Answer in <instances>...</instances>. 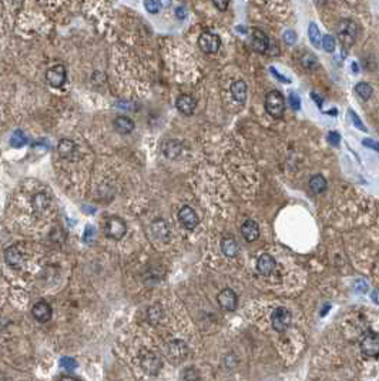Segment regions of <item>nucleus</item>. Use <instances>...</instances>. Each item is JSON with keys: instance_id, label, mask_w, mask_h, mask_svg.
I'll use <instances>...</instances> for the list:
<instances>
[{"instance_id": "obj_37", "label": "nucleus", "mask_w": 379, "mask_h": 381, "mask_svg": "<svg viewBox=\"0 0 379 381\" xmlns=\"http://www.w3.org/2000/svg\"><path fill=\"white\" fill-rule=\"evenodd\" d=\"M328 142H329L332 146H335V147L339 146V143H341V136H339V133H336V132L328 133Z\"/></svg>"}, {"instance_id": "obj_33", "label": "nucleus", "mask_w": 379, "mask_h": 381, "mask_svg": "<svg viewBox=\"0 0 379 381\" xmlns=\"http://www.w3.org/2000/svg\"><path fill=\"white\" fill-rule=\"evenodd\" d=\"M348 113H350L351 120H352V123H353V126H355L356 129H359L361 132H364V133L368 132V129H366V127H365V126H364L362 120L359 118V116H358V115H356V113H355L353 110H350Z\"/></svg>"}, {"instance_id": "obj_32", "label": "nucleus", "mask_w": 379, "mask_h": 381, "mask_svg": "<svg viewBox=\"0 0 379 381\" xmlns=\"http://www.w3.org/2000/svg\"><path fill=\"white\" fill-rule=\"evenodd\" d=\"M144 7H146V10L148 13L156 15V13L160 12L161 4L159 0H144Z\"/></svg>"}, {"instance_id": "obj_14", "label": "nucleus", "mask_w": 379, "mask_h": 381, "mask_svg": "<svg viewBox=\"0 0 379 381\" xmlns=\"http://www.w3.org/2000/svg\"><path fill=\"white\" fill-rule=\"evenodd\" d=\"M275 267H277V262L271 254L264 253L257 260V270L263 276H271L274 273Z\"/></svg>"}, {"instance_id": "obj_49", "label": "nucleus", "mask_w": 379, "mask_h": 381, "mask_svg": "<svg viewBox=\"0 0 379 381\" xmlns=\"http://www.w3.org/2000/svg\"><path fill=\"white\" fill-rule=\"evenodd\" d=\"M9 1H13V0H9Z\"/></svg>"}, {"instance_id": "obj_17", "label": "nucleus", "mask_w": 379, "mask_h": 381, "mask_svg": "<svg viewBox=\"0 0 379 381\" xmlns=\"http://www.w3.org/2000/svg\"><path fill=\"white\" fill-rule=\"evenodd\" d=\"M241 234L248 243H252L260 237V227L254 220H247L241 226Z\"/></svg>"}, {"instance_id": "obj_40", "label": "nucleus", "mask_w": 379, "mask_h": 381, "mask_svg": "<svg viewBox=\"0 0 379 381\" xmlns=\"http://www.w3.org/2000/svg\"><path fill=\"white\" fill-rule=\"evenodd\" d=\"M213 3L219 12H225L230 6V0H213Z\"/></svg>"}, {"instance_id": "obj_1", "label": "nucleus", "mask_w": 379, "mask_h": 381, "mask_svg": "<svg viewBox=\"0 0 379 381\" xmlns=\"http://www.w3.org/2000/svg\"><path fill=\"white\" fill-rule=\"evenodd\" d=\"M265 110L267 113L274 118H281L285 113V99L281 91L278 90H271L265 96Z\"/></svg>"}, {"instance_id": "obj_20", "label": "nucleus", "mask_w": 379, "mask_h": 381, "mask_svg": "<svg viewBox=\"0 0 379 381\" xmlns=\"http://www.w3.org/2000/svg\"><path fill=\"white\" fill-rule=\"evenodd\" d=\"M4 260H6V263L9 264V265H12V267H16V268H19V267H22V263H23V257H22V253L17 250V247H9V249H6L4 251Z\"/></svg>"}, {"instance_id": "obj_35", "label": "nucleus", "mask_w": 379, "mask_h": 381, "mask_svg": "<svg viewBox=\"0 0 379 381\" xmlns=\"http://www.w3.org/2000/svg\"><path fill=\"white\" fill-rule=\"evenodd\" d=\"M368 283L365 281L364 279H358L355 283H353V289L358 294H365L368 292Z\"/></svg>"}, {"instance_id": "obj_46", "label": "nucleus", "mask_w": 379, "mask_h": 381, "mask_svg": "<svg viewBox=\"0 0 379 381\" xmlns=\"http://www.w3.org/2000/svg\"><path fill=\"white\" fill-rule=\"evenodd\" d=\"M352 72L353 73H359V66L355 61H352Z\"/></svg>"}, {"instance_id": "obj_3", "label": "nucleus", "mask_w": 379, "mask_h": 381, "mask_svg": "<svg viewBox=\"0 0 379 381\" xmlns=\"http://www.w3.org/2000/svg\"><path fill=\"white\" fill-rule=\"evenodd\" d=\"M292 322V316L290 310L285 307H278L274 310L272 316H271V322H272V328L278 333H284L290 328Z\"/></svg>"}, {"instance_id": "obj_16", "label": "nucleus", "mask_w": 379, "mask_h": 381, "mask_svg": "<svg viewBox=\"0 0 379 381\" xmlns=\"http://www.w3.org/2000/svg\"><path fill=\"white\" fill-rule=\"evenodd\" d=\"M161 150H162V153H164V156H165L167 159L174 160V159H178V157L181 156L183 146H181V143H178L177 140L167 139V140H164V142L161 143Z\"/></svg>"}, {"instance_id": "obj_28", "label": "nucleus", "mask_w": 379, "mask_h": 381, "mask_svg": "<svg viewBox=\"0 0 379 381\" xmlns=\"http://www.w3.org/2000/svg\"><path fill=\"white\" fill-rule=\"evenodd\" d=\"M26 142H27V139H26L25 133L20 132V130H16V132L13 133V136H12V139H10V146L15 147V148H19V147L25 146Z\"/></svg>"}, {"instance_id": "obj_48", "label": "nucleus", "mask_w": 379, "mask_h": 381, "mask_svg": "<svg viewBox=\"0 0 379 381\" xmlns=\"http://www.w3.org/2000/svg\"><path fill=\"white\" fill-rule=\"evenodd\" d=\"M336 113H338V110H336V109H334V110H329V112H328V115H329V116H336Z\"/></svg>"}, {"instance_id": "obj_12", "label": "nucleus", "mask_w": 379, "mask_h": 381, "mask_svg": "<svg viewBox=\"0 0 379 381\" xmlns=\"http://www.w3.org/2000/svg\"><path fill=\"white\" fill-rule=\"evenodd\" d=\"M217 301H218L219 307L222 308L224 311H234L237 308V304H238V297L231 289H224L217 295Z\"/></svg>"}, {"instance_id": "obj_2", "label": "nucleus", "mask_w": 379, "mask_h": 381, "mask_svg": "<svg viewBox=\"0 0 379 381\" xmlns=\"http://www.w3.org/2000/svg\"><path fill=\"white\" fill-rule=\"evenodd\" d=\"M127 232V226L123 219L117 217V216H111L108 217L106 223H104V233L107 237L113 238V240H121Z\"/></svg>"}, {"instance_id": "obj_18", "label": "nucleus", "mask_w": 379, "mask_h": 381, "mask_svg": "<svg viewBox=\"0 0 379 381\" xmlns=\"http://www.w3.org/2000/svg\"><path fill=\"white\" fill-rule=\"evenodd\" d=\"M231 94H233L234 100L240 104L245 103L247 100V85L244 80H235L231 85Z\"/></svg>"}, {"instance_id": "obj_30", "label": "nucleus", "mask_w": 379, "mask_h": 381, "mask_svg": "<svg viewBox=\"0 0 379 381\" xmlns=\"http://www.w3.org/2000/svg\"><path fill=\"white\" fill-rule=\"evenodd\" d=\"M181 381H201V377L194 367H189L184 370V373L181 376Z\"/></svg>"}, {"instance_id": "obj_15", "label": "nucleus", "mask_w": 379, "mask_h": 381, "mask_svg": "<svg viewBox=\"0 0 379 381\" xmlns=\"http://www.w3.org/2000/svg\"><path fill=\"white\" fill-rule=\"evenodd\" d=\"M31 314H33V317H34L37 322H46L52 319L53 310H52L49 303H46V301H37V303L33 306V308H31Z\"/></svg>"}, {"instance_id": "obj_34", "label": "nucleus", "mask_w": 379, "mask_h": 381, "mask_svg": "<svg viewBox=\"0 0 379 381\" xmlns=\"http://www.w3.org/2000/svg\"><path fill=\"white\" fill-rule=\"evenodd\" d=\"M288 103H290V106H291L292 110H295V112H298V110L301 109V99H299V96H298L295 91H291V93H290V96H288Z\"/></svg>"}, {"instance_id": "obj_6", "label": "nucleus", "mask_w": 379, "mask_h": 381, "mask_svg": "<svg viewBox=\"0 0 379 381\" xmlns=\"http://www.w3.org/2000/svg\"><path fill=\"white\" fill-rule=\"evenodd\" d=\"M338 39L344 46L351 47L356 39V25L352 20H342L338 26Z\"/></svg>"}, {"instance_id": "obj_44", "label": "nucleus", "mask_w": 379, "mask_h": 381, "mask_svg": "<svg viewBox=\"0 0 379 381\" xmlns=\"http://www.w3.org/2000/svg\"><path fill=\"white\" fill-rule=\"evenodd\" d=\"M175 16H177L178 19H184V17H186V9H184V7H178V9L175 10Z\"/></svg>"}, {"instance_id": "obj_10", "label": "nucleus", "mask_w": 379, "mask_h": 381, "mask_svg": "<svg viewBox=\"0 0 379 381\" xmlns=\"http://www.w3.org/2000/svg\"><path fill=\"white\" fill-rule=\"evenodd\" d=\"M178 220H180V223H181L186 229H189V230H194V229L198 226V216H197V213L194 211V208L190 207V205H183V207L180 208V211H178Z\"/></svg>"}, {"instance_id": "obj_24", "label": "nucleus", "mask_w": 379, "mask_h": 381, "mask_svg": "<svg viewBox=\"0 0 379 381\" xmlns=\"http://www.w3.org/2000/svg\"><path fill=\"white\" fill-rule=\"evenodd\" d=\"M309 190L312 191L314 194H321L326 190V180L325 177L321 175H315L311 177L309 180Z\"/></svg>"}, {"instance_id": "obj_8", "label": "nucleus", "mask_w": 379, "mask_h": 381, "mask_svg": "<svg viewBox=\"0 0 379 381\" xmlns=\"http://www.w3.org/2000/svg\"><path fill=\"white\" fill-rule=\"evenodd\" d=\"M140 366H141V368L144 370V373H147L148 376H157L160 373L161 358L157 354L148 352L141 355Z\"/></svg>"}, {"instance_id": "obj_27", "label": "nucleus", "mask_w": 379, "mask_h": 381, "mask_svg": "<svg viewBox=\"0 0 379 381\" xmlns=\"http://www.w3.org/2000/svg\"><path fill=\"white\" fill-rule=\"evenodd\" d=\"M50 205V199L46 193H37L33 199V205L39 210V211H43Z\"/></svg>"}, {"instance_id": "obj_25", "label": "nucleus", "mask_w": 379, "mask_h": 381, "mask_svg": "<svg viewBox=\"0 0 379 381\" xmlns=\"http://www.w3.org/2000/svg\"><path fill=\"white\" fill-rule=\"evenodd\" d=\"M308 36H309L311 43L314 44L315 47H321L322 34L321 31H320V28L315 23H309V26H308Z\"/></svg>"}, {"instance_id": "obj_47", "label": "nucleus", "mask_w": 379, "mask_h": 381, "mask_svg": "<svg viewBox=\"0 0 379 381\" xmlns=\"http://www.w3.org/2000/svg\"><path fill=\"white\" fill-rule=\"evenodd\" d=\"M60 381H79L77 379H74V377H70V376H66V377H61Z\"/></svg>"}, {"instance_id": "obj_7", "label": "nucleus", "mask_w": 379, "mask_h": 381, "mask_svg": "<svg viewBox=\"0 0 379 381\" xmlns=\"http://www.w3.org/2000/svg\"><path fill=\"white\" fill-rule=\"evenodd\" d=\"M198 46L205 55H216L219 50L221 39L218 34H216L213 31H204L198 37Z\"/></svg>"}, {"instance_id": "obj_13", "label": "nucleus", "mask_w": 379, "mask_h": 381, "mask_svg": "<svg viewBox=\"0 0 379 381\" xmlns=\"http://www.w3.org/2000/svg\"><path fill=\"white\" fill-rule=\"evenodd\" d=\"M175 107L177 110L181 113V115H186V116H191L197 107V102L192 96L190 94H180L175 100Z\"/></svg>"}, {"instance_id": "obj_19", "label": "nucleus", "mask_w": 379, "mask_h": 381, "mask_svg": "<svg viewBox=\"0 0 379 381\" xmlns=\"http://www.w3.org/2000/svg\"><path fill=\"white\" fill-rule=\"evenodd\" d=\"M134 127H135L134 121L127 116H117L114 118V129L120 134H130L134 130Z\"/></svg>"}, {"instance_id": "obj_29", "label": "nucleus", "mask_w": 379, "mask_h": 381, "mask_svg": "<svg viewBox=\"0 0 379 381\" xmlns=\"http://www.w3.org/2000/svg\"><path fill=\"white\" fill-rule=\"evenodd\" d=\"M161 317H162V310L160 306H154L148 310V320L153 325H157L161 322Z\"/></svg>"}, {"instance_id": "obj_36", "label": "nucleus", "mask_w": 379, "mask_h": 381, "mask_svg": "<svg viewBox=\"0 0 379 381\" xmlns=\"http://www.w3.org/2000/svg\"><path fill=\"white\" fill-rule=\"evenodd\" d=\"M284 40H285V43L288 44V46H292L297 42V33L294 30H287L284 33Z\"/></svg>"}, {"instance_id": "obj_41", "label": "nucleus", "mask_w": 379, "mask_h": 381, "mask_svg": "<svg viewBox=\"0 0 379 381\" xmlns=\"http://www.w3.org/2000/svg\"><path fill=\"white\" fill-rule=\"evenodd\" d=\"M362 145L369 147V148H372V150H375V151H379V142H375V140H372V139H364V140H362Z\"/></svg>"}, {"instance_id": "obj_42", "label": "nucleus", "mask_w": 379, "mask_h": 381, "mask_svg": "<svg viewBox=\"0 0 379 381\" xmlns=\"http://www.w3.org/2000/svg\"><path fill=\"white\" fill-rule=\"evenodd\" d=\"M270 70H271V73L274 74L279 82H282V83H291V80H290L288 77H285V76H282V74L278 73L277 70H275V67H270Z\"/></svg>"}, {"instance_id": "obj_31", "label": "nucleus", "mask_w": 379, "mask_h": 381, "mask_svg": "<svg viewBox=\"0 0 379 381\" xmlns=\"http://www.w3.org/2000/svg\"><path fill=\"white\" fill-rule=\"evenodd\" d=\"M335 39H334V36H331V34H325L324 37H322V47H324V50L325 52H328V53H332L334 50H335Z\"/></svg>"}, {"instance_id": "obj_38", "label": "nucleus", "mask_w": 379, "mask_h": 381, "mask_svg": "<svg viewBox=\"0 0 379 381\" xmlns=\"http://www.w3.org/2000/svg\"><path fill=\"white\" fill-rule=\"evenodd\" d=\"M61 367L63 368H66V370H74L76 367H77V363L74 361L73 358H67V357H64V358H61Z\"/></svg>"}, {"instance_id": "obj_9", "label": "nucleus", "mask_w": 379, "mask_h": 381, "mask_svg": "<svg viewBox=\"0 0 379 381\" xmlns=\"http://www.w3.org/2000/svg\"><path fill=\"white\" fill-rule=\"evenodd\" d=\"M67 73L63 64H56L46 72V80L52 88H61L66 83Z\"/></svg>"}, {"instance_id": "obj_26", "label": "nucleus", "mask_w": 379, "mask_h": 381, "mask_svg": "<svg viewBox=\"0 0 379 381\" xmlns=\"http://www.w3.org/2000/svg\"><path fill=\"white\" fill-rule=\"evenodd\" d=\"M355 91H356V94H358L362 100H369V99L372 97V94H374V88H372V86L368 85V83H365V82L358 83V85L355 86Z\"/></svg>"}, {"instance_id": "obj_45", "label": "nucleus", "mask_w": 379, "mask_h": 381, "mask_svg": "<svg viewBox=\"0 0 379 381\" xmlns=\"http://www.w3.org/2000/svg\"><path fill=\"white\" fill-rule=\"evenodd\" d=\"M371 297H372V301H374V303L379 304V287L377 289V290H374V292H372V295H371Z\"/></svg>"}, {"instance_id": "obj_23", "label": "nucleus", "mask_w": 379, "mask_h": 381, "mask_svg": "<svg viewBox=\"0 0 379 381\" xmlns=\"http://www.w3.org/2000/svg\"><path fill=\"white\" fill-rule=\"evenodd\" d=\"M151 230H153V234L156 235L159 240H168L170 237V229L167 226V223L164 220H156L151 226Z\"/></svg>"}, {"instance_id": "obj_22", "label": "nucleus", "mask_w": 379, "mask_h": 381, "mask_svg": "<svg viewBox=\"0 0 379 381\" xmlns=\"http://www.w3.org/2000/svg\"><path fill=\"white\" fill-rule=\"evenodd\" d=\"M76 145H74L73 140H69V139H63L60 140L57 146L58 154L63 157V159H72L73 154L76 153Z\"/></svg>"}, {"instance_id": "obj_39", "label": "nucleus", "mask_w": 379, "mask_h": 381, "mask_svg": "<svg viewBox=\"0 0 379 381\" xmlns=\"http://www.w3.org/2000/svg\"><path fill=\"white\" fill-rule=\"evenodd\" d=\"M302 63H304V66H305L306 69H311L312 66H317V59H315V56L314 55H305V58L302 59Z\"/></svg>"}, {"instance_id": "obj_43", "label": "nucleus", "mask_w": 379, "mask_h": 381, "mask_svg": "<svg viewBox=\"0 0 379 381\" xmlns=\"http://www.w3.org/2000/svg\"><path fill=\"white\" fill-rule=\"evenodd\" d=\"M311 97H312V99H314V100H315V103H317V106H318V107H320V109H321L322 104H324V103H322V99H321V97H320V96H318V94H317V93H311Z\"/></svg>"}, {"instance_id": "obj_5", "label": "nucleus", "mask_w": 379, "mask_h": 381, "mask_svg": "<svg viewBox=\"0 0 379 381\" xmlns=\"http://www.w3.org/2000/svg\"><path fill=\"white\" fill-rule=\"evenodd\" d=\"M165 355L170 361L180 363L189 355V347L181 340H173L165 346Z\"/></svg>"}, {"instance_id": "obj_11", "label": "nucleus", "mask_w": 379, "mask_h": 381, "mask_svg": "<svg viewBox=\"0 0 379 381\" xmlns=\"http://www.w3.org/2000/svg\"><path fill=\"white\" fill-rule=\"evenodd\" d=\"M270 46V39L261 29L251 30V47L257 53H265Z\"/></svg>"}, {"instance_id": "obj_21", "label": "nucleus", "mask_w": 379, "mask_h": 381, "mask_svg": "<svg viewBox=\"0 0 379 381\" xmlns=\"http://www.w3.org/2000/svg\"><path fill=\"white\" fill-rule=\"evenodd\" d=\"M221 250L228 257H237L240 253V246L233 237H225L221 240Z\"/></svg>"}, {"instance_id": "obj_4", "label": "nucleus", "mask_w": 379, "mask_h": 381, "mask_svg": "<svg viewBox=\"0 0 379 381\" xmlns=\"http://www.w3.org/2000/svg\"><path fill=\"white\" fill-rule=\"evenodd\" d=\"M361 352L364 357L375 358L379 355V334L375 331H366L361 341Z\"/></svg>"}]
</instances>
